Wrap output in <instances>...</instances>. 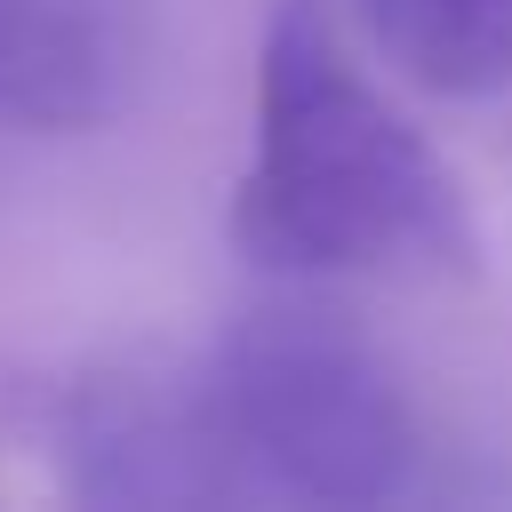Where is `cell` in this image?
Returning a JSON list of instances; mask_svg holds the SVG:
<instances>
[{
  "instance_id": "cell-1",
  "label": "cell",
  "mask_w": 512,
  "mask_h": 512,
  "mask_svg": "<svg viewBox=\"0 0 512 512\" xmlns=\"http://www.w3.org/2000/svg\"><path fill=\"white\" fill-rule=\"evenodd\" d=\"M232 248L280 288L480 272V224L456 168L352 64L320 0H280L264 16Z\"/></svg>"
},
{
  "instance_id": "cell-2",
  "label": "cell",
  "mask_w": 512,
  "mask_h": 512,
  "mask_svg": "<svg viewBox=\"0 0 512 512\" xmlns=\"http://www.w3.org/2000/svg\"><path fill=\"white\" fill-rule=\"evenodd\" d=\"M200 368H208L248 496L320 504V512H384L424 488L432 432L400 368L320 288L248 304L208 344Z\"/></svg>"
},
{
  "instance_id": "cell-3",
  "label": "cell",
  "mask_w": 512,
  "mask_h": 512,
  "mask_svg": "<svg viewBox=\"0 0 512 512\" xmlns=\"http://www.w3.org/2000/svg\"><path fill=\"white\" fill-rule=\"evenodd\" d=\"M56 464L80 504H112V512H192L248 496L200 360L88 368L56 408Z\"/></svg>"
},
{
  "instance_id": "cell-4",
  "label": "cell",
  "mask_w": 512,
  "mask_h": 512,
  "mask_svg": "<svg viewBox=\"0 0 512 512\" xmlns=\"http://www.w3.org/2000/svg\"><path fill=\"white\" fill-rule=\"evenodd\" d=\"M144 72L136 0H0V128L88 136Z\"/></svg>"
},
{
  "instance_id": "cell-5",
  "label": "cell",
  "mask_w": 512,
  "mask_h": 512,
  "mask_svg": "<svg viewBox=\"0 0 512 512\" xmlns=\"http://www.w3.org/2000/svg\"><path fill=\"white\" fill-rule=\"evenodd\" d=\"M384 64L448 104L512 88V0H360Z\"/></svg>"
}]
</instances>
